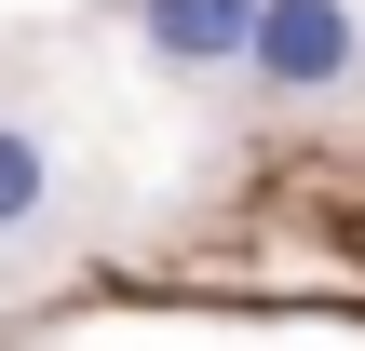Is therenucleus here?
I'll return each instance as SVG.
<instances>
[{
    "label": "nucleus",
    "instance_id": "obj_1",
    "mask_svg": "<svg viewBox=\"0 0 365 351\" xmlns=\"http://www.w3.org/2000/svg\"><path fill=\"white\" fill-rule=\"evenodd\" d=\"M365 68V0H257V41H244V81L271 108H325Z\"/></svg>",
    "mask_w": 365,
    "mask_h": 351
},
{
    "label": "nucleus",
    "instance_id": "obj_3",
    "mask_svg": "<svg viewBox=\"0 0 365 351\" xmlns=\"http://www.w3.org/2000/svg\"><path fill=\"white\" fill-rule=\"evenodd\" d=\"M54 216V135L41 122H0V243H27Z\"/></svg>",
    "mask_w": 365,
    "mask_h": 351
},
{
    "label": "nucleus",
    "instance_id": "obj_2",
    "mask_svg": "<svg viewBox=\"0 0 365 351\" xmlns=\"http://www.w3.org/2000/svg\"><path fill=\"white\" fill-rule=\"evenodd\" d=\"M149 68L163 81H244V41H257V0H122Z\"/></svg>",
    "mask_w": 365,
    "mask_h": 351
}]
</instances>
